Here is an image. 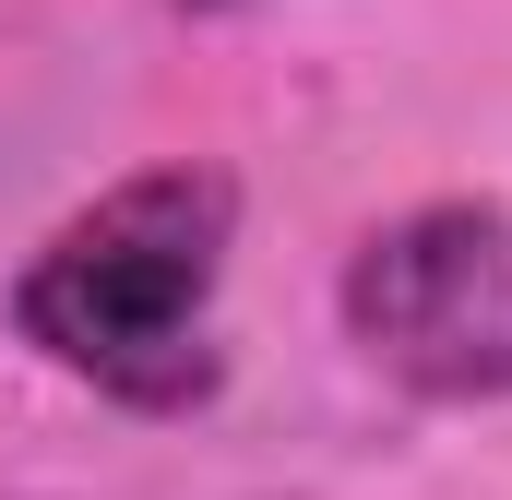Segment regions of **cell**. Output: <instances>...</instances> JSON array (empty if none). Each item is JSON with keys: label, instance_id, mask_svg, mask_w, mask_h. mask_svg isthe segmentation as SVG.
<instances>
[{"label": "cell", "instance_id": "obj_1", "mask_svg": "<svg viewBox=\"0 0 512 500\" xmlns=\"http://www.w3.org/2000/svg\"><path fill=\"white\" fill-rule=\"evenodd\" d=\"M227 274L239 179L215 155H155L84 191L0 286V322L36 370L120 417H191L227 393Z\"/></svg>", "mask_w": 512, "mask_h": 500}, {"label": "cell", "instance_id": "obj_2", "mask_svg": "<svg viewBox=\"0 0 512 500\" xmlns=\"http://www.w3.org/2000/svg\"><path fill=\"white\" fill-rule=\"evenodd\" d=\"M358 370L417 405H512V203L429 191L382 215L334 274Z\"/></svg>", "mask_w": 512, "mask_h": 500}]
</instances>
